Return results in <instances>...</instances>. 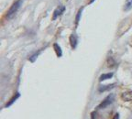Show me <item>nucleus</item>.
Masks as SVG:
<instances>
[{
  "instance_id": "8",
  "label": "nucleus",
  "mask_w": 132,
  "mask_h": 119,
  "mask_svg": "<svg viewBox=\"0 0 132 119\" xmlns=\"http://www.w3.org/2000/svg\"><path fill=\"white\" fill-rule=\"evenodd\" d=\"M19 96H20V93H17L16 94H15V95H14V96L11 98V100H10L9 102H8L7 104H6V107L7 108V107H9V106L12 105V104L15 103V101H17V100L19 99Z\"/></svg>"
},
{
  "instance_id": "1",
  "label": "nucleus",
  "mask_w": 132,
  "mask_h": 119,
  "mask_svg": "<svg viewBox=\"0 0 132 119\" xmlns=\"http://www.w3.org/2000/svg\"><path fill=\"white\" fill-rule=\"evenodd\" d=\"M22 2H23V0H18V1H16V2L11 6V7L9 8V10L7 11V18L9 19V18H11V17H12L17 13V11L19 9V7H21Z\"/></svg>"
},
{
  "instance_id": "10",
  "label": "nucleus",
  "mask_w": 132,
  "mask_h": 119,
  "mask_svg": "<svg viewBox=\"0 0 132 119\" xmlns=\"http://www.w3.org/2000/svg\"><path fill=\"white\" fill-rule=\"evenodd\" d=\"M132 8V0H126L124 10L125 11H129Z\"/></svg>"
},
{
  "instance_id": "4",
  "label": "nucleus",
  "mask_w": 132,
  "mask_h": 119,
  "mask_svg": "<svg viewBox=\"0 0 132 119\" xmlns=\"http://www.w3.org/2000/svg\"><path fill=\"white\" fill-rule=\"evenodd\" d=\"M121 98H122L124 101H132V91H127V92H124V93L121 94Z\"/></svg>"
},
{
  "instance_id": "3",
  "label": "nucleus",
  "mask_w": 132,
  "mask_h": 119,
  "mask_svg": "<svg viewBox=\"0 0 132 119\" xmlns=\"http://www.w3.org/2000/svg\"><path fill=\"white\" fill-rule=\"evenodd\" d=\"M64 10H65L64 6H59V7L55 9L54 12H53V15H52V19L53 20L56 19L59 16H61V14L63 13V11H64Z\"/></svg>"
},
{
  "instance_id": "7",
  "label": "nucleus",
  "mask_w": 132,
  "mask_h": 119,
  "mask_svg": "<svg viewBox=\"0 0 132 119\" xmlns=\"http://www.w3.org/2000/svg\"><path fill=\"white\" fill-rule=\"evenodd\" d=\"M53 49H54L55 53L57 55V57L61 58V56H62V51H61V48L60 47V45H59L58 43H54L53 44Z\"/></svg>"
},
{
  "instance_id": "14",
  "label": "nucleus",
  "mask_w": 132,
  "mask_h": 119,
  "mask_svg": "<svg viewBox=\"0 0 132 119\" xmlns=\"http://www.w3.org/2000/svg\"><path fill=\"white\" fill-rule=\"evenodd\" d=\"M113 119H119V114H118V113H116V115L114 116V117H113Z\"/></svg>"
},
{
  "instance_id": "2",
  "label": "nucleus",
  "mask_w": 132,
  "mask_h": 119,
  "mask_svg": "<svg viewBox=\"0 0 132 119\" xmlns=\"http://www.w3.org/2000/svg\"><path fill=\"white\" fill-rule=\"evenodd\" d=\"M114 98H115L114 94H109L108 96L106 97V99L104 100L102 103H100L97 108H98V109H103V108H106V107H107V106L109 105V104H111V103H113Z\"/></svg>"
},
{
  "instance_id": "5",
  "label": "nucleus",
  "mask_w": 132,
  "mask_h": 119,
  "mask_svg": "<svg viewBox=\"0 0 132 119\" xmlns=\"http://www.w3.org/2000/svg\"><path fill=\"white\" fill-rule=\"evenodd\" d=\"M115 86H116V84H107L106 86H105V85H104V86H100L99 88H98V91H99L100 93H103V92H106V91H110Z\"/></svg>"
},
{
  "instance_id": "11",
  "label": "nucleus",
  "mask_w": 132,
  "mask_h": 119,
  "mask_svg": "<svg viewBox=\"0 0 132 119\" xmlns=\"http://www.w3.org/2000/svg\"><path fill=\"white\" fill-rule=\"evenodd\" d=\"M91 119H100L99 115L97 114L96 111H94V112L91 113Z\"/></svg>"
},
{
  "instance_id": "13",
  "label": "nucleus",
  "mask_w": 132,
  "mask_h": 119,
  "mask_svg": "<svg viewBox=\"0 0 132 119\" xmlns=\"http://www.w3.org/2000/svg\"><path fill=\"white\" fill-rule=\"evenodd\" d=\"M82 11H83V7H82V8H80V10L78 11L77 15H76V25H77L78 23H79V20H80L81 15H82Z\"/></svg>"
},
{
  "instance_id": "12",
  "label": "nucleus",
  "mask_w": 132,
  "mask_h": 119,
  "mask_svg": "<svg viewBox=\"0 0 132 119\" xmlns=\"http://www.w3.org/2000/svg\"><path fill=\"white\" fill-rule=\"evenodd\" d=\"M39 54V51H37L35 53V54H33L30 58H29V61H31V62H34V61H36V59H37V57H38V55Z\"/></svg>"
},
{
  "instance_id": "6",
  "label": "nucleus",
  "mask_w": 132,
  "mask_h": 119,
  "mask_svg": "<svg viewBox=\"0 0 132 119\" xmlns=\"http://www.w3.org/2000/svg\"><path fill=\"white\" fill-rule=\"evenodd\" d=\"M69 40H70V44H71L72 48L73 49L76 48V46H77V38H76V36L72 34L70 36V38H69Z\"/></svg>"
},
{
  "instance_id": "9",
  "label": "nucleus",
  "mask_w": 132,
  "mask_h": 119,
  "mask_svg": "<svg viewBox=\"0 0 132 119\" xmlns=\"http://www.w3.org/2000/svg\"><path fill=\"white\" fill-rule=\"evenodd\" d=\"M113 77V73L112 72H109V73H106V74H102L99 78V81L100 82H103L105 80H108L110 78Z\"/></svg>"
},
{
  "instance_id": "15",
  "label": "nucleus",
  "mask_w": 132,
  "mask_h": 119,
  "mask_svg": "<svg viewBox=\"0 0 132 119\" xmlns=\"http://www.w3.org/2000/svg\"><path fill=\"white\" fill-rule=\"evenodd\" d=\"M94 0H90V2H89V4H92L94 2Z\"/></svg>"
}]
</instances>
